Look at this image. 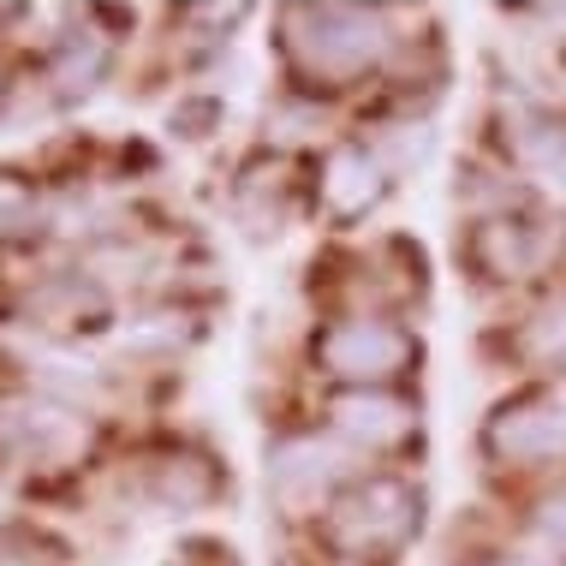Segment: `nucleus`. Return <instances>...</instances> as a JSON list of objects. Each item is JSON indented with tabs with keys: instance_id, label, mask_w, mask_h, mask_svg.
I'll return each instance as SVG.
<instances>
[{
	"instance_id": "obj_1",
	"label": "nucleus",
	"mask_w": 566,
	"mask_h": 566,
	"mask_svg": "<svg viewBox=\"0 0 566 566\" xmlns=\"http://www.w3.org/2000/svg\"><path fill=\"white\" fill-rule=\"evenodd\" d=\"M293 49L311 72H358L388 49L381 19H370L364 7H293Z\"/></svg>"
},
{
	"instance_id": "obj_2",
	"label": "nucleus",
	"mask_w": 566,
	"mask_h": 566,
	"mask_svg": "<svg viewBox=\"0 0 566 566\" xmlns=\"http://www.w3.org/2000/svg\"><path fill=\"white\" fill-rule=\"evenodd\" d=\"M411 495L400 483H370L358 489V495L346 501L340 513H334V531H340V543L352 548H381V543H400L411 531Z\"/></svg>"
},
{
	"instance_id": "obj_3",
	"label": "nucleus",
	"mask_w": 566,
	"mask_h": 566,
	"mask_svg": "<svg viewBox=\"0 0 566 566\" xmlns=\"http://www.w3.org/2000/svg\"><path fill=\"white\" fill-rule=\"evenodd\" d=\"M406 334H394V328H381V323H346V328H334L328 340H323V358H328V370L334 376H358V381H370V376H394L406 364Z\"/></svg>"
},
{
	"instance_id": "obj_4",
	"label": "nucleus",
	"mask_w": 566,
	"mask_h": 566,
	"mask_svg": "<svg viewBox=\"0 0 566 566\" xmlns=\"http://www.w3.org/2000/svg\"><path fill=\"white\" fill-rule=\"evenodd\" d=\"M501 459H560L566 453V400H531L495 423Z\"/></svg>"
},
{
	"instance_id": "obj_5",
	"label": "nucleus",
	"mask_w": 566,
	"mask_h": 566,
	"mask_svg": "<svg viewBox=\"0 0 566 566\" xmlns=\"http://www.w3.org/2000/svg\"><path fill=\"white\" fill-rule=\"evenodd\" d=\"M340 465L346 459H340V448H328V441H286V448L269 459V483L281 501H311L340 478Z\"/></svg>"
},
{
	"instance_id": "obj_6",
	"label": "nucleus",
	"mask_w": 566,
	"mask_h": 566,
	"mask_svg": "<svg viewBox=\"0 0 566 566\" xmlns=\"http://www.w3.org/2000/svg\"><path fill=\"white\" fill-rule=\"evenodd\" d=\"M381 197V167L370 156H334L328 161V203L340 209V216H358V209H370Z\"/></svg>"
},
{
	"instance_id": "obj_7",
	"label": "nucleus",
	"mask_w": 566,
	"mask_h": 566,
	"mask_svg": "<svg viewBox=\"0 0 566 566\" xmlns=\"http://www.w3.org/2000/svg\"><path fill=\"white\" fill-rule=\"evenodd\" d=\"M334 418H340V430L364 436V441H394L411 423L400 400H376V394H352V400L334 406Z\"/></svg>"
},
{
	"instance_id": "obj_8",
	"label": "nucleus",
	"mask_w": 566,
	"mask_h": 566,
	"mask_svg": "<svg viewBox=\"0 0 566 566\" xmlns=\"http://www.w3.org/2000/svg\"><path fill=\"white\" fill-rule=\"evenodd\" d=\"M531 352L548 358V364H566V293L531 323Z\"/></svg>"
},
{
	"instance_id": "obj_9",
	"label": "nucleus",
	"mask_w": 566,
	"mask_h": 566,
	"mask_svg": "<svg viewBox=\"0 0 566 566\" xmlns=\"http://www.w3.org/2000/svg\"><path fill=\"white\" fill-rule=\"evenodd\" d=\"M501 566H543V560H501Z\"/></svg>"
}]
</instances>
